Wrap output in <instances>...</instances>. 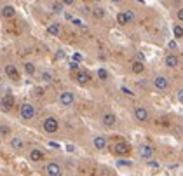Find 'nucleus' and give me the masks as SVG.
Masks as SVG:
<instances>
[{"label": "nucleus", "instance_id": "obj_11", "mask_svg": "<svg viewBox=\"0 0 183 176\" xmlns=\"http://www.w3.org/2000/svg\"><path fill=\"white\" fill-rule=\"evenodd\" d=\"M92 145H94V148L96 150H105L107 148V138L105 136H94V139H92Z\"/></svg>", "mask_w": 183, "mask_h": 176}, {"label": "nucleus", "instance_id": "obj_15", "mask_svg": "<svg viewBox=\"0 0 183 176\" xmlns=\"http://www.w3.org/2000/svg\"><path fill=\"white\" fill-rule=\"evenodd\" d=\"M16 16V9L12 6H4L2 7V18H6V19H11V18Z\"/></svg>", "mask_w": 183, "mask_h": 176}, {"label": "nucleus", "instance_id": "obj_30", "mask_svg": "<svg viewBox=\"0 0 183 176\" xmlns=\"http://www.w3.org/2000/svg\"><path fill=\"white\" fill-rule=\"evenodd\" d=\"M59 2H61L63 6H73V4H75V0H59Z\"/></svg>", "mask_w": 183, "mask_h": 176}, {"label": "nucleus", "instance_id": "obj_31", "mask_svg": "<svg viewBox=\"0 0 183 176\" xmlns=\"http://www.w3.org/2000/svg\"><path fill=\"white\" fill-rule=\"evenodd\" d=\"M176 18H178V19H180V21L183 23V7H181V9H178V12H176Z\"/></svg>", "mask_w": 183, "mask_h": 176}, {"label": "nucleus", "instance_id": "obj_4", "mask_svg": "<svg viewBox=\"0 0 183 176\" xmlns=\"http://www.w3.org/2000/svg\"><path fill=\"white\" fill-rule=\"evenodd\" d=\"M12 107H14V96H12L11 92H7V94H4V98L0 100V108H2L4 112H9Z\"/></svg>", "mask_w": 183, "mask_h": 176}, {"label": "nucleus", "instance_id": "obj_37", "mask_svg": "<svg viewBox=\"0 0 183 176\" xmlns=\"http://www.w3.org/2000/svg\"><path fill=\"white\" fill-rule=\"evenodd\" d=\"M70 68H72V70H79V65H77V63H72Z\"/></svg>", "mask_w": 183, "mask_h": 176}, {"label": "nucleus", "instance_id": "obj_3", "mask_svg": "<svg viewBox=\"0 0 183 176\" xmlns=\"http://www.w3.org/2000/svg\"><path fill=\"white\" fill-rule=\"evenodd\" d=\"M19 115H21V119H25V120H32V119L35 117V107L30 105V103H23L21 107H19Z\"/></svg>", "mask_w": 183, "mask_h": 176}, {"label": "nucleus", "instance_id": "obj_33", "mask_svg": "<svg viewBox=\"0 0 183 176\" xmlns=\"http://www.w3.org/2000/svg\"><path fill=\"white\" fill-rule=\"evenodd\" d=\"M148 166L155 169V167H159V162H157V160H148Z\"/></svg>", "mask_w": 183, "mask_h": 176}, {"label": "nucleus", "instance_id": "obj_38", "mask_svg": "<svg viewBox=\"0 0 183 176\" xmlns=\"http://www.w3.org/2000/svg\"><path fill=\"white\" fill-rule=\"evenodd\" d=\"M63 56H65V53H63V51H58V54H56V58H63Z\"/></svg>", "mask_w": 183, "mask_h": 176}, {"label": "nucleus", "instance_id": "obj_22", "mask_svg": "<svg viewBox=\"0 0 183 176\" xmlns=\"http://www.w3.org/2000/svg\"><path fill=\"white\" fill-rule=\"evenodd\" d=\"M51 9H53V12H63V4L59 0H54L51 4Z\"/></svg>", "mask_w": 183, "mask_h": 176}, {"label": "nucleus", "instance_id": "obj_25", "mask_svg": "<svg viewBox=\"0 0 183 176\" xmlns=\"http://www.w3.org/2000/svg\"><path fill=\"white\" fill-rule=\"evenodd\" d=\"M96 75H98V79H99V80H108V72L105 68H99Z\"/></svg>", "mask_w": 183, "mask_h": 176}, {"label": "nucleus", "instance_id": "obj_19", "mask_svg": "<svg viewBox=\"0 0 183 176\" xmlns=\"http://www.w3.org/2000/svg\"><path fill=\"white\" fill-rule=\"evenodd\" d=\"M11 147H12V150H23V147H25V141H23L21 138L14 136V138L11 139Z\"/></svg>", "mask_w": 183, "mask_h": 176}, {"label": "nucleus", "instance_id": "obj_28", "mask_svg": "<svg viewBox=\"0 0 183 176\" xmlns=\"http://www.w3.org/2000/svg\"><path fill=\"white\" fill-rule=\"evenodd\" d=\"M124 14H126V18H127V21H129V23L134 21V14H133L131 11H124Z\"/></svg>", "mask_w": 183, "mask_h": 176}, {"label": "nucleus", "instance_id": "obj_14", "mask_svg": "<svg viewBox=\"0 0 183 176\" xmlns=\"http://www.w3.org/2000/svg\"><path fill=\"white\" fill-rule=\"evenodd\" d=\"M143 70H145V65H143V61H140V59H136V61H133L131 63V72L136 75L143 73Z\"/></svg>", "mask_w": 183, "mask_h": 176}, {"label": "nucleus", "instance_id": "obj_13", "mask_svg": "<svg viewBox=\"0 0 183 176\" xmlns=\"http://www.w3.org/2000/svg\"><path fill=\"white\" fill-rule=\"evenodd\" d=\"M101 122H103V126H107V127H112L113 124L117 122V117L113 115V113H105L101 117Z\"/></svg>", "mask_w": 183, "mask_h": 176}, {"label": "nucleus", "instance_id": "obj_21", "mask_svg": "<svg viewBox=\"0 0 183 176\" xmlns=\"http://www.w3.org/2000/svg\"><path fill=\"white\" fill-rule=\"evenodd\" d=\"M117 23L120 25V26H126V25H129V21H127V18H126L124 11H122V12H119V14H117Z\"/></svg>", "mask_w": 183, "mask_h": 176}, {"label": "nucleus", "instance_id": "obj_20", "mask_svg": "<svg viewBox=\"0 0 183 176\" xmlns=\"http://www.w3.org/2000/svg\"><path fill=\"white\" fill-rule=\"evenodd\" d=\"M105 14H107V11H105L101 6H98V7H94V9H92V16L96 18V19H103V18H105Z\"/></svg>", "mask_w": 183, "mask_h": 176}, {"label": "nucleus", "instance_id": "obj_7", "mask_svg": "<svg viewBox=\"0 0 183 176\" xmlns=\"http://www.w3.org/2000/svg\"><path fill=\"white\" fill-rule=\"evenodd\" d=\"M134 119L138 122H146L148 120V110L145 107H134Z\"/></svg>", "mask_w": 183, "mask_h": 176}, {"label": "nucleus", "instance_id": "obj_36", "mask_svg": "<svg viewBox=\"0 0 183 176\" xmlns=\"http://www.w3.org/2000/svg\"><path fill=\"white\" fill-rule=\"evenodd\" d=\"M169 49H176V42L173 40V42H169Z\"/></svg>", "mask_w": 183, "mask_h": 176}, {"label": "nucleus", "instance_id": "obj_32", "mask_svg": "<svg viewBox=\"0 0 183 176\" xmlns=\"http://www.w3.org/2000/svg\"><path fill=\"white\" fill-rule=\"evenodd\" d=\"M117 164H119V166H131L133 162H131V160H124V159H122V160H119Z\"/></svg>", "mask_w": 183, "mask_h": 176}, {"label": "nucleus", "instance_id": "obj_9", "mask_svg": "<svg viewBox=\"0 0 183 176\" xmlns=\"http://www.w3.org/2000/svg\"><path fill=\"white\" fill-rule=\"evenodd\" d=\"M45 173H47L49 176H59L61 174L59 164H56V162H49V164L45 166Z\"/></svg>", "mask_w": 183, "mask_h": 176}, {"label": "nucleus", "instance_id": "obj_40", "mask_svg": "<svg viewBox=\"0 0 183 176\" xmlns=\"http://www.w3.org/2000/svg\"><path fill=\"white\" fill-rule=\"evenodd\" d=\"M112 2H115V4H117V2H120V0H112Z\"/></svg>", "mask_w": 183, "mask_h": 176}, {"label": "nucleus", "instance_id": "obj_5", "mask_svg": "<svg viewBox=\"0 0 183 176\" xmlns=\"http://www.w3.org/2000/svg\"><path fill=\"white\" fill-rule=\"evenodd\" d=\"M75 80H77V84H80V85H84V84H87L89 80H91V73L87 72V70H77V73H75Z\"/></svg>", "mask_w": 183, "mask_h": 176}, {"label": "nucleus", "instance_id": "obj_41", "mask_svg": "<svg viewBox=\"0 0 183 176\" xmlns=\"http://www.w3.org/2000/svg\"><path fill=\"white\" fill-rule=\"evenodd\" d=\"M96 2H101V0H96Z\"/></svg>", "mask_w": 183, "mask_h": 176}, {"label": "nucleus", "instance_id": "obj_6", "mask_svg": "<svg viewBox=\"0 0 183 176\" xmlns=\"http://www.w3.org/2000/svg\"><path fill=\"white\" fill-rule=\"evenodd\" d=\"M73 101H75L73 92L65 91V92H61V94H59V103H61L63 107H70V105H73Z\"/></svg>", "mask_w": 183, "mask_h": 176}, {"label": "nucleus", "instance_id": "obj_35", "mask_svg": "<svg viewBox=\"0 0 183 176\" xmlns=\"http://www.w3.org/2000/svg\"><path fill=\"white\" fill-rule=\"evenodd\" d=\"M72 21H73V25H75V26H82V21H80V19H72Z\"/></svg>", "mask_w": 183, "mask_h": 176}, {"label": "nucleus", "instance_id": "obj_16", "mask_svg": "<svg viewBox=\"0 0 183 176\" xmlns=\"http://www.w3.org/2000/svg\"><path fill=\"white\" fill-rule=\"evenodd\" d=\"M164 63H166V66H167V68H176L180 61H178V58L174 56V54H167V56H166V59H164Z\"/></svg>", "mask_w": 183, "mask_h": 176}, {"label": "nucleus", "instance_id": "obj_24", "mask_svg": "<svg viewBox=\"0 0 183 176\" xmlns=\"http://www.w3.org/2000/svg\"><path fill=\"white\" fill-rule=\"evenodd\" d=\"M25 72H26V75H35L37 68H35L33 63H25Z\"/></svg>", "mask_w": 183, "mask_h": 176}, {"label": "nucleus", "instance_id": "obj_34", "mask_svg": "<svg viewBox=\"0 0 183 176\" xmlns=\"http://www.w3.org/2000/svg\"><path fill=\"white\" fill-rule=\"evenodd\" d=\"M178 100H180V103H183V89L178 91Z\"/></svg>", "mask_w": 183, "mask_h": 176}, {"label": "nucleus", "instance_id": "obj_8", "mask_svg": "<svg viewBox=\"0 0 183 176\" xmlns=\"http://www.w3.org/2000/svg\"><path fill=\"white\" fill-rule=\"evenodd\" d=\"M154 85H155V89H159V91H166L167 87H169V82H167V79L164 75H157L155 79H154Z\"/></svg>", "mask_w": 183, "mask_h": 176}, {"label": "nucleus", "instance_id": "obj_12", "mask_svg": "<svg viewBox=\"0 0 183 176\" xmlns=\"http://www.w3.org/2000/svg\"><path fill=\"white\" fill-rule=\"evenodd\" d=\"M152 155H154V148H152L150 145H143V147L140 148V157L141 159L148 160V159H152Z\"/></svg>", "mask_w": 183, "mask_h": 176}, {"label": "nucleus", "instance_id": "obj_29", "mask_svg": "<svg viewBox=\"0 0 183 176\" xmlns=\"http://www.w3.org/2000/svg\"><path fill=\"white\" fill-rule=\"evenodd\" d=\"M120 91L124 92V94H127V96H133V94H134V92L131 91V89H127V87H126V85H122V87H120Z\"/></svg>", "mask_w": 183, "mask_h": 176}, {"label": "nucleus", "instance_id": "obj_10", "mask_svg": "<svg viewBox=\"0 0 183 176\" xmlns=\"http://www.w3.org/2000/svg\"><path fill=\"white\" fill-rule=\"evenodd\" d=\"M6 75L11 80H19V72H18V68L14 65H7L6 66Z\"/></svg>", "mask_w": 183, "mask_h": 176}, {"label": "nucleus", "instance_id": "obj_26", "mask_svg": "<svg viewBox=\"0 0 183 176\" xmlns=\"http://www.w3.org/2000/svg\"><path fill=\"white\" fill-rule=\"evenodd\" d=\"M9 134H11L9 126H0V136H9Z\"/></svg>", "mask_w": 183, "mask_h": 176}, {"label": "nucleus", "instance_id": "obj_18", "mask_svg": "<svg viewBox=\"0 0 183 176\" xmlns=\"http://www.w3.org/2000/svg\"><path fill=\"white\" fill-rule=\"evenodd\" d=\"M47 33L49 35H53V37H58L59 33H61V28H59L58 23H51L47 26Z\"/></svg>", "mask_w": 183, "mask_h": 176}, {"label": "nucleus", "instance_id": "obj_23", "mask_svg": "<svg viewBox=\"0 0 183 176\" xmlns=\"http://www.w3.org/2000/svg\"><path fill=\"white\" fill-rule=\"evenodd\" d=\"M173 33H174V38H181L183 37V26H181V25H174Z\"/></svg>", "mask_w": 183, "mask_h": 176}, {"label": "nucleus", "instance_id": "obj_1", "mask_svg": "<svg viewBox=\"0 0 183 176\" xmlns=\"http://www.w3.org/2000/svg\"><path fill=\"white\" fill-rule=\"evenodd\" d=\"M110 152H112L115 157H126V155L131 154V147L126 141H115V143L110 147Z\"/></svg>", "mask_w": 183, "mask_h": 176}, {"label": "nucleus", "instance_id": "obj_17", "mask_svg": "<svg viewBox=\"0 0 183 176\" xmlns=\"http://www.w3.org/2000/svg\"><path fill=\"white\" fill-rule=\"evenodd\" d=\"M30 159H32L33 162H40V160L44 159V152L40 148H33L32 152H30Z\"/></svg>", "mask_w": 183, "mask_h": 176}, {"label": "nucleus", "instance_id": "obj_39", "mask_svg": "<svg viewBox=\"0 0 183 176\" xmlns=\"http://www.w3.org/2000/svg\"><path fill=\"white\" fill-rule=\"evenodd\" d=\"M73 59H75V61H80L82 56H80V54H75V56H73Z\"/></svg>", "mask_w": 183, "mask_h": 176}, {"label": "nucleus", "instance_id": "obj_27", "mask_svg": "<svg viewBox=\"0 0 183 176\" xmlns=\"http://www.w3.org/2000/svg\"><path fill=\"white\" fill-rule=\"evenodd\" d=\"M42 80L44 82H51V80H53V75L49 73V72H42Z\"/></svg>", "mask_w": 183, "mask_h": 176}, {"label": "nucleus", "instance_id": "obj_2", "mask_svg": "<svg viewBox=\"0 0 183 176\" xmlns=\"http://www.w3.org/2000/svg\"><path fill=\"white\" fill-rule=\"evenodd\" d=\"M42 129L45 131V133H49V134H54L59 129L58 119L56 117H45L44 119V122H42Z\"/></svg>", "mask_w": 183, "mask_h": 176}]
</instances>
